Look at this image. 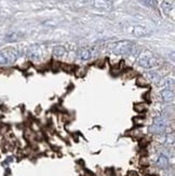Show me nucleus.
Segmentation results:
<instances>
[{
	"instance_id": "nucleus-3",
	"label": "nucleus",
	"mask_w": 175,
	"mask_h": 176,
	"mask_svg": "<svg viewBox=\"0 0 175 176\" xmlns=\"http://www.w3.org/2000/svg\"><path fill=\"white\" fill-rule=\"evenodd\" d=\"M167 129V121L162 117H156L153 120V124H151L150 131L154 134H160L163 133Z\"/></svg>"
},
{
	"instance_id": "nucleus-7",
	"label": "nucleus",
	"mask_w": 175,
	"mask_h": 176,
	"mask_svg": "<svg viewBox=\"0 0 175 176\" xmlns=\"http://www.w3.org/2000/svg\"><path fill=\"white\" fill-rule=\"evenodd\" d=\"M27 56L29 58H33V60H39L41 57V49L37 46L29 47L28 50H27Z\"/></svg>"
},
{
	"instance_id": "nucleus-14",
	"label": "nucleus",
	"mask_w": 175,
	"mask_h": 176,
	"mask_svg": "<svg viewBox=\"0 0 175 176\" xmlns=\"http://www.w3.org/2000/svg\"><path fill=\"white\" fill-rule=\"evenodd\" d=\"M128 176H138V175H137V173H135V172H130L128 174Z\"/></svg>"
},
{
	"instance_id": "nucleus-2",
	"label": "nucleus",
	"mask_w": 175,
	"mask_h": 176,
	"mask_svg": "<svg viewBox=\"0 0 175 176\" xmlns=\"http://www.w3.org/2000/svg\"><path fill=\"white\" fill-rule=\"evenodd\" d=\"M135 44L129 40H122L118 41L113 47V52L116 55H131L132 52L134 51Z\"/></svg>"
},
{
	"instance_id": "nucleus-10",
	"label": "nucleus",
	"mask_w": 175,
	"mask_h": 176,
	"mask_svg": "<svg viewBox=\"0 0 175 176\" xmlns=\"http://www.w3.org/2000/svg\"><path fill=\"white\" fill-rule=\"evenodd\" d=\"M65 53H66L65 47H63V46L54 47V49H53V55L54 56H56V57H61V56L65 55Z\"/></svg>"
},
{
	"instance_id": "nucleus-13",
	"label": "nucleus",
	"mask_w": 175,
	"mask_h": 176,
	"mask_svg": "<svg viewBox=\"0 0 175 176\" xmlns=\"http://www.w3.org/2000/svg\"><path fill=\"white\" fill-rule=\"evenodd\" d=\"M144 2L148 7H154L156 4V0H144Z\"/></svg>"
},
{
	"instance_id": "nucleus-9",
	"label": "nucleus",
	"mask_w": 175,
	"mask_h": 176,
	"mask_svg": "<svg viewBox=\"0 0 175 176\" xmlns=\"http://www.w3.org/2000/svg\"><path fill=\"white\" fill-rule=\"evenodd\" d=\"M157 165L161 169L168 168V166H169V159H168L165 156L161 155L160 157L158 158V160H157Z\"/></svg>"
},
{
	"instance_id": "nucleus-11",
	"label": "nucleus",
	"mask_w": 175,
	"mask_h": 176,
	"mask_svg": "<svg viewBox=\"0 0 175 176\" xmlns=\"http://www.w3.org/2000/svg\"><path fill=\"white\" fill-rule=\"evenodd\" d=\"M17 39H19V34L17 33L10 34V35H8L6 38L7 41H15V40H17Z\"/></svg>"
},
{
	"instance_id": "nucleus-5",
	"label": "nucleus",
	"mask_w": 175,
	"mask_h": 176,
	"mask_svg": "<svg viewBox=\"0 0 175 176\" xmlns=\"http://www.w3.org/2000/svg\"><path fill=\"white\" fill-rule=\"evenodd\" d=\"M129 33H131L132 35H134L135 37H143V36L148 35L149 30L140 25H133L129 28Z\"/></svg>"
},
{
	"instance_id": "nucleus-4",
	"label": "nucleus",
	"mask_w": 175,
	"mask_h": 176,
	"mask_svg": "<svg viewBox=\"0 0 175 176\" xmlns=\"http://www.w3.org/2000/svg\"><path fill=\"white\" fill-rule=\"evenodd\" d=\"M160 98L163 103H170L174 101V90L173 88H162L160 91Z\"/></svg>"
},
{
	"instance_id": "nucleus-1",
	"label": "nucleus",
	"mask_w": 175,
	"mask_h": 176,
	"mask_svg": "<svg viewBox=\"0 0 175 176\" xmlns=\"http://www.w3.org/2000/svg\"><path fill=\"white\" fill-rule=\"evenodd\" d=\"M137 64L140 67L146 69H150L159 65V60L151 53L150 51H144L138 56Z\"/></svg>"
},
{
	"instance_id": "nucleus-8",
	"label": "nucleus",
	"mask_w": 175,
	"mask_h": 176,
	"mask_svg": "<svg viewBox=\"0 0 175 176\" xmlns=\"http://www.w3.org/2000/svg\"><path fill=\"white\" fill-rule=\"evenodd\" d=\"M93 6L99 9H109L111 2L109 0H93Z\"/></svg>"
},
{
	"instance_id": "nucleus-6",
	"label": "nucleus",
	"mask_w": 175,
	"mask_h": 176,
	"mask_svg": "<svg viewBox=\"0 0 175 176\" xmlns=\"http://www.w3.org/2000/svg\"><path fill=\"white\" fill-rule=\"evenodd\" d=\"M93 54H94V49L93 48H81V49H79L77 55H78L79 60L88 61L92 57Z\"/></svg>"
},
{
	"instance_id": "nucleus-12",
	"label": "nucleus",
	"mask_w": 175,
	"mask_h": 176,
	"mask_svg": "<svg viewBox=\"0 0 175 176\" xmlns=\"http://www.w3.org/2000/svg\"><path fill=\"white\" fill-rule=\"evenodd\" d=\"M7 64H9V60L4 55V53H0V65H7Z\"/></svg>"
}]
</instances>
